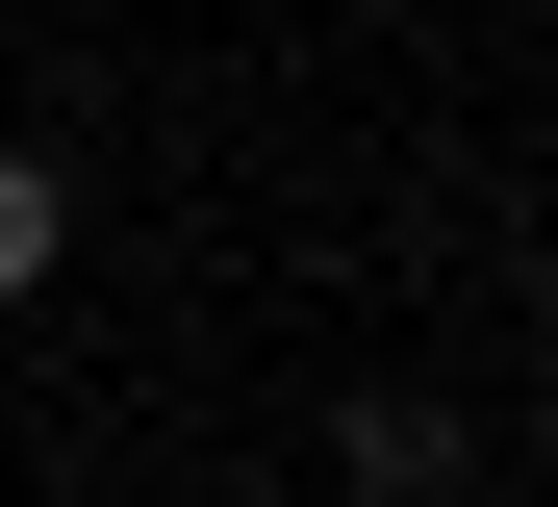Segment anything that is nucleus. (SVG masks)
Here are the masks:
<instances>
[{
    "label": "nucleus",
    "mask_w": 558,
    "mask_h": 507,
    "mask_svg": "<svg viewBox=\"0 0 558 507\" xmlns=\"http://www.w3.org/2000/svg\"><path fill=\"white\" fill-rule=\"evenodd\" d=\"M330 482H355V507H457V406H432V381H355V406H330Z\"/></svg>",
    "instance_id": "obj_1"
},
{
    "label": "nucleus",
    "mask_w": 558,
    "mask_h": 507,
    "mask_svg": "<svg viewBox=\"0 0 558 507\" xmlns=\"http://www.w3.org/2000/svg\"><path fill=\"white\" fill-rule=\"evenodd\" d=\"M51 254H76V178H51V153H0V304H51Z\"/></svg>",
    "instance_id": "obj_2"
}]
</instances>
